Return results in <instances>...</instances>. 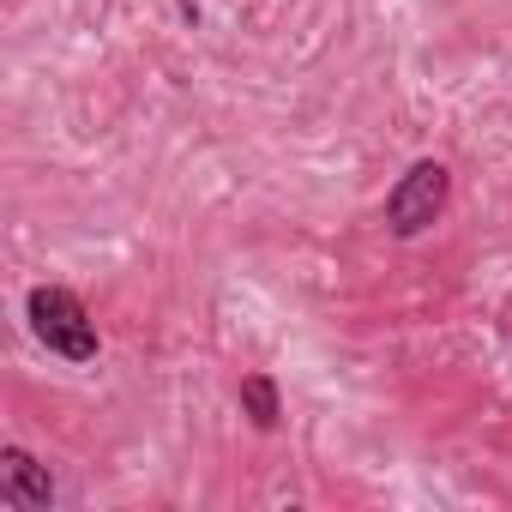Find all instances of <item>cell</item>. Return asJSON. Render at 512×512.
<instances>
[{
  "instance_id": "2",
  "label": "cell",
  "mask_w": 512,
  "mask_h": 512,
  "mask_svg": "<svg viewBox=\"0 0 512 512\" xmlns=\"http://www.w3.org/2000/svg\"><path fill=\"white\" fill-rule=\"evenodd\" d=\"M446 199H452V169L440 157H416L398 175V187L386 193V229L398 241H416L446 217Z\"/></svg>"
},
{
  "instance_id": "3",
  "label": "cell",
  "mask_w": 512,
  "mask_h": 512,
  "mask_svg": "<svg viewBox=\"0 0 512 512\" xmlns=\"http://www.w3.org/2000/svg\"><path fill=\"white\" fill-rule=\"evenodd\" d=\"M55 476L49 464H37L25 446H0V500L19 506V512H49L55 506Z\"/></svg>"
},
{
  "instance_id": "1",
  "label": "cell",
  "mask_w": 512,
  "mask_h": 512,
  "mask_svg": "<svg viewBox=\"0 0 512 512\" xmlns=\"http://www.w3.org/2000/svg\"><path fill=\"white\" fill-rule=\"evenodd\" d=\"M25 314H31V332L49 344V356L61 362H97V320L85 314V302L67 290V284H37L25 296Z\"/></svg>"
},
{
  "instance_id": "4",
  "label": "cell",
  "mask_w": 512,
  "mask_h": 512,
  "mask_svg": "<svg viewBox=\"0 0 512 512\" xmlns=\"http://www.w3.org/2000/svg\"><path fill=\"white\" fill-rule=\"evenodd\" d=\"M235 398H241V416L260 428V434H272V428L284 422V392H278V380H272V374H247Z\"/></svg>"
}]
</instances>
